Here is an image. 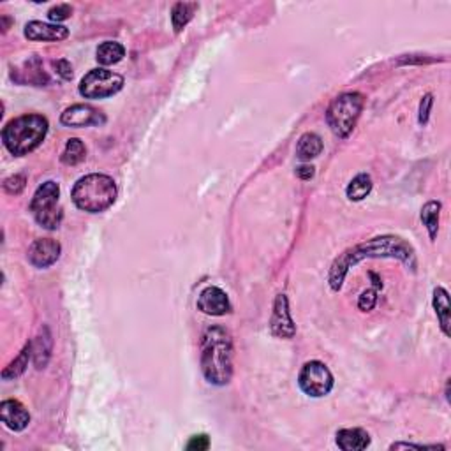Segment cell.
<instances>
[{
  "label": "cell",
  "mask_w": 451,
  "mask_h": 451,
  "mask_svg": "<svg viewBox=\"0 0 451 451\" xmlns=\"http://www.w3.org/2000/svg\"><path fill=\"white\" fill-rule=\"evenodd\" d=\"M401 448H409V450H444V446H441V444L423 446V444H411V443H395L389 446V450H401Z\"/></svg>",
  "instance_id": "obj_31"
},
{
  "label": "cell",
  "mask_w": 451,
  "mask_h": 451,
  "mask_svg": "<svg viewBox=\"0 0 451 451\" xmlns=\"http://www.w3.org/2000/svg\"><path fill=\"white\" fill-rule=\"evenodd\" d=\"M376 302H378V293L374 291V289H367V291L362 293L358 300V307L360 311L369 312L376 307Z\"/></svg>",
  "instance_id": "obj_27"
},
{
  "label": "cell",
  "mask_w": 451,
  "mask_h": 451,
  "mask_svg": "<svg viewBox=\"0 0 451 451\" xmlns=\"http://www.w3.org/2000/svg\"><path fill=\"white\" fill-rule=\"evenodd\" d=\"M60 243L53 238H39L28 247L27 259L35 268H48L53 263H57L60 257Z\"/></svg>",
  "instance_id": "obj_9"
},
{
  "label": "cell",
  "mask_w": 451,
  "mask_h": 451,
  "mask_svg": "<svg viewBox=\"0 0 451 451\" xmlns=\"http://www.w3.org/2000/svg\"><path fill=\"white\" fill-rule=\"evenodd\" d=\"M365 99L358 92H346L331 101L326 111V122L333 134L347 138L360 118Z\"/></svg>",
  "instance_id": "obj_5"
},
{
  "label": "cell",
  "mask_w": 451,
  "mask_h": 451,
  "mask_svg": "<svg viewBox=\"0 0 451 451\" xmlns=\"http://www.w3.org/2000/svg\"><path fill=\"white\" fill-rule=\"evenodd\" d=\"M86 157V148L83 145L82 140L78 138H71L67 141L66 148H64L62 156H60V160H62L66 166H76V164L82 163Z\"/></svg>",
  "instance_id": "obj_23"
},
{
  "label": "cell",
  "mask_w": 451,
  "mask_h": 451,
  "mask_svg": "<svg viewBox=\"0 0 451 451\" xmlns=\"http://www.w3.org/2000/svg\"><path fill=\"white\" fill-rule=\"evenodd\" d=\"M25 37L28 41H64L69 37V28L57 24H44V21H30L25 25Z\"/></svg>",
  "instance_id": "obj_13"
},
{
  "label": "cell",
  "mask_w": 451,
  "mask_h": 451,
  "mask_svg": "<svg viewBox=\"0 0 451 451\" xmlns=\"http://www.w3.org/2000/svg\"><path fill=\"white\" fill-rule=\"evenodd\" d=\"M296 176L302 180H311L314 176V167L312 166H300L296 167Z\"/></svg>",
  "instance_id": "obj_32"
},
{
  "label": "cell",
  "mask_w": 451,
  "mask_h": 451,
  "mask_svg": "<svg viewBox=\"0 0 451 451\" xmlns=\"http://www.w3.org/2000/svg\"><path fill=\"white\" fill-rule=\"evenodd\" d=\"M32 353H34V351H32V344H27V346H25L24 349H21V353L18 354V358H16L15 362H12L11 365H9L8 369H6L4 372H2V378H4L6 381H8V379L20 378L21 374H24L25 370H27L28 360H30Z\"/></svg>",
  "instance_id": "obj_24"
},
{
  "label": "cell",
  "mask_w": 451,
  "mask_h": 451,
  "mask_svg": "<svg viewBox=\"0 0 451 451\" xmlns=\"http://www.w3.org/2000/svg\"><path fill=\"white\" fill-rule=\"evenodd\" d=\"M210 448V439L206 434H198V436H192L191 441L187 443V450L189 451H205Z\"/></svg>",
  "instance_id": "obj_28"
},
{
  "label": "cell",
  "mask_w": 451,
  "mask_h": 451,
  "mask_svg": "<svg viewBox=\"0 0 451 451\" xmlns=\"http://www.w3.org/2000/svg\"><path fill=\"white\" fill-rule=\"evenodd\" d=\"M53 67L57 69V74H59L62 80H66V82L73 80V66H71L66 59L53 62Z\"/></svg>",
  "instance_id": "obj_30"
},
{
  "label": "cell",
  "mask_w": 451,
  "mask_h": 451,
  "mask_svg": "<svg viewBox=\"0 0 451 451\" xmlns=\"http://www.w3.org/2000/svg\"><path fill=\"white\" fill-rule=\"evenodd\" d=\"M122 89H124V76L108 71L106 67L89 71L80 82V93L85 99L111 98Z\"/></svg>",
  "instance_id": "obj_7"
},
{
  "label": "cell",
  "mask_w": 451,
  "mask_h": 451,
  "mask_svg": "<svg viewBox=\"0 0 451 451\" xmlns=\"http://www.w3.org/2000/svg\"><path fill=\"white\" fill-rule=\"evenodd\" d=\"M125 55V48L122 46L120 43H115V41H104L102 44H99L98 51H95V59L101 64L102 67L113 66V64H118Z\"/></svg>",
  "instance_id": "obj_18"
},
{
  "label": "cell",
  "mask_w": 451,
  "mask_h": 451,
  "mask_svg": "<svg viewBox=\"0 0 451 451\" xmlns=\"http://www.w3.org/2000/svg\"><path fill=\"white\" fill-rule=\"evenodd\" d=\"M0 420L9 430L21 432L30 423V414L18 401H4L0 404Z\"/></svg>",
  "instance_id": "obj_14"
},
{
  "label": "cell",
  "mask_w": 451,
  "mask_h": 451,
  "mask_svg": "<svg viewBox=\"0 0 451 451\" xmlns=\"http://www.w3.org/2000/svg\"><path fill=\"white\" fill-rule=\"evenodd\" d=\"M4 191L11 196H18L24 192L25 189V176L24 175H12L4 180Z\"/></svg>",
  "instance_id": "obj_25"
},
{
  "label": "cell",
  "mask_w": 451,
  "mask_h": 451,
  "mask_svg": "<svg viewBox=\"0 0 451 451\" xmlns=\"http://www.w3.org/2000/svg\"><path fill=\"white\" fill-rule=\"evenodd\" d=\"M196 9H198L196 2H176V4L173 6L172 24L176 34H180V32L187 27V24L192 20Z\"/></svg>",
  "instance_id": "obj_19"
},
{
  "label": "cell",
  "mask_w": 451,
  "mask_h": 451,
  "mask_svg": "<svg viewBox=\"0 0 451 451\" xmlns=\"http://www.w3.org/2000/svg\"><path fill=\"white\" fill-rule=\"evenodd\" d=\"M60 122L67 127L80 129L90 127V125H102L106 122V117L90 104H74L60 115Z\"/></svg>",
  "instance_id": "obj_10"
},
{
  "label": "cell",
  "mask_w": 451,
  "mask_h": 451,
  "mask_svg": "<svg viewBox=\"0 0 451 451\" xmlns=\"http://www.w3.org/2000/svg\"><path fill=\"white\" fill-rule=\"evenodd\" d=\"M48 120L43 115L28 113L18 118H12L2 129V141L9 154L15 157H24L34 152L48 134Z\"/></svg>",
  "instance_id": "obj_3"
},
{
  "label": "cell",
  "mask_w": 451,
  "mask_h": 451,
  "mask_svg": "<svg viewBox=\"0 0 451 451\" xmlns=\"http://www.w3.org/2000/svg\"><path fill=\"white\" fill-rule=\"evenodd\" d=\"M370 191H372V178L367 173H360V175H356L349 182L346 194L347 199H351V201H362V199H365L370 194Z\"/></svg>",
  "instance_id": "obj_21"
},
{
  "label": "cell",
  "mask_w": 451,
  "mask_h": 451,
  "mask_svg": "<svg viewBox=\"0 0 451 451\" xmlns=\"http://www.w3.org/2000/svg\"><path fill=\"white\" fill-rule=\"evenodd\" d=\"M198 311L206 315H226L231 312L230 298L217 286H208L199 293Z\"/></svg>",
  "instance_id": "obj_12"
},
{
  "label": "cell",
  "mask_w": 451,
  "mask_h": 451,
  "mask_svg": "<svg viewBox=\"0 0 451 451\" xmlns=\"http://www.w3.org/2000/svg\"><path fill=\"white\" fill-rule=\"evenodd\" d=\"M71 15H73V8L69 4H59L48 11V18L57 25H60V21H66L67 18H71Z\"/></svg>",
  "instance_id": "obj_26"
},
{
  "label": "cell",
  "mask_w": 451,
  "mask_h": 451,
  "mask_svg": "<svg viewBox=\"0 0 451 451\" xmlns=\"http://www.w3.org/2000/svg\"><path fill=\"white\" fill-rule=\"evenodd\" d=\"M270 330H272V333L279 338L295 337L296 326H295V321H293L291 317V312H289L288 296L286 295H279L275 298L272 321H270Z\"/></svg>",
  "instance_id": "obj_11"
},
{
  "label": "cell",
  "mask_w": 451,
  "mask_h": 451,
  "mask_svg": "<svg viewBox=\"0 0 451 451\" xmlns=\"http://www.w3.org/2000/svg\"><path fill=\"white\" fill-rule=\"evenodd\" d=\"M432 104H434V98H432V93H427L420 102V124L427 125L428 118H430V111H432Z\"/></svg>",
  "instance_id": "obj_29"
},
{
  "label": "cell",
  "mask_w": 451,
  "mask_h": 451,
  "mask_svg": "<svg viewBox=\"0 0 451 451\" xmlns=\"http://www.w3.org/2000/svg\"><path fill=\"white\" fill-rule=\"evenodd\" d=\"M441 203L439 201H428L427 205L421 208V222L427 228L430 240H436L437 231H439V215H441Z\"/></svg>",
  "instance_id": "obj_20"
},
{
  "label": "cell",
  "mask_w": 451,
  "mask_h": 451,
  "mask_svg": "<svg viewBox=\"0 0 451 451\" xmlns=\"http://www.w3.org/2000/svg\"><path fill=\"white\" fill-rule=\"evenodd\" d=\"M32 351H34L35 367L37 369H44L50 360V351H51V335L48 331V328L41 330V335L37 337L34 344H32Z\"/></svg>",
  "instance_id": "obj_22"
},
{
  "label": "cell",
  "mask_w": 451,
  "mask_h": 451,
  "mask_svg": "<svg viewBox=\"0 0 451 451\" xmlns=\"http://www.w3.org/2000/svg\"><path fill=\"white\" fill-rule=\"evenodd\" d=\"M30 212L35 222L44 230H57L64 219V210L60 206V187L53 180H48L37 187L30 201Z\"/></svg>",
  "instance_id": "obj_6"
},
{
  "label": "cell",
  "mask_w": 451,
  "mask_h": 451,
  "mask_svg": "<svg viewBox=\"0 0 451 451\" xmlns=\"http://www.w3.org/2000/svg\"><path fill=\"white\" fill-rule=\"evenodd\" d=\"M323 152V140L314 133H305L296 143V157L300 160H311L321 156Z\"/></svg>",
  "instance_id": "obj_16"
},
{
  "label": "cell",
  "mask_w": 451,
  "mask_h": 451,
  "mask_svg": "<svg viewBox=\"0 0 451 451\" xmlns=\"http://www.w3.org/2000/svg\"><path fill=\"white\" fill-rule=\"evenodd\" d=\"M434 309H436L437 319H439L441 330L446 337H450V296H448V291L444 288H436L434 289Z\"/></svg>",
  "instance_id": "obj_17"
},
{
  "label": "cell",
  "mask_w": 451,
  "mask_h": 451,
  "mask_svg": "<svg viewBox=\"0 0 451 451\" xmlns=\"http://www.w3.org/2000/svg\"><path fill=\"white\" fill-rule=\"evenodd\" d=\"M117 183L111 176L92 173L74 183L71 198L76 208L86 214H101L117 201Z\"/></svg>",
  "instance_id": "obj_4"
},
{
  "label": "cell",
  "mask_w": 451,
  "mask_h": 451,
  "mask_svg": "<svg viewBox=\"0 0 451 451\" xmlns=\"http://www.w3.org/2000/svg\"><path fill=\"white\" fill-rule=\"evenodd\" d=\"M201 370L210 385L226 386L233 378V340L230 331L210 326L201 340Z\"/></svg>",
  "instance_id": "obj_2"
},
{
  "label": "cell",
  "mask_w": 451,
  "mask_h": 451,
  "mask_svg": "<svg viewBox=\"0 0 451 451\" xmlns=\"http://www.w3.org/2000/svg\"><path fill=\"white\" fill-rule=\"evenodd\" d=\"M365 257H397L402 263L411 266L412 270L416 268V254H414V249L409 246L407 241L398 237H378L347 250L335 261L333 266H331L330 279H328L331 289L338 291L342 288L347 270L362 259H365Z\"/></svg>",
  "instance_id": "obj_1"
},
{
  "label": "cell",
  "mask_w": 451,
  "mask_h": 451,
  "mask_svg": "<svg viewBox=\"0 0 451 451\" xmlns=\"http://www.w3.org/2000/svg\"><path fill=\"white\" fill-rule=\"evenodd\" d=\"M335 443L344 451H362L370 446V436L363 428H344L337 432Z\"/></svg>",
  "instance_id": "obj_15"
},
{
  "label": "cell",
  "mask_w": 451,
  "mask_h": 451,
  "mask_svg": "<svg viewBox=\"0 0 451 451\" xmlns=\"http://www.w3.org/2000/svg\"><path fill=\"white\" fill-rule=\"evenodd\" d=\"M298 385L302 392L309 397H326L333 388V376H331L330 369L323 362L314 360V362H309L304 365L298 376Z\"/></svg>",
  "instance_id": "obj_8"
}]
</instances>
